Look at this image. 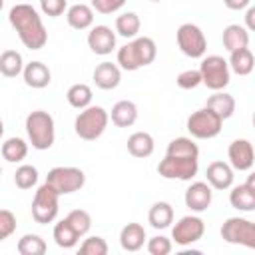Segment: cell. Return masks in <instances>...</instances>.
<instances>
[{
  "mask_svg": "<svg viewBox=\"0 0 255 255\" xmlns=\"http://www.w3.org/2000/svg\"><path fill=\"white\" fill-rule=\"evenodd\" d=\"M10 26L16 30L20 42L28 50H40L48 42V32L44 28V22L38 14V10L26 2H20L10 8L8 14Z\"/></svg>",
  "mask_w": 255,
  "mask_h": 255,
  "instance_id": "cell-1",
  "label": "cell"
},
{
  "mask_svg": "<svg viewBox=\"0 0 255 255\" xmlns=\"http://www.w3.org/2000/svg\"><path fill=\"white\" fill-rule=\"evenodd\" d=\"M157 56V46L149 36H135L131 42L118 50V66L120 70L135 72L143 66H149Z\"/></svg>",
  "mask_w": 255,
  "mask_h": 255,
  "instance_id": "cell-2",
  "label": "cell"
},
{
  "mask_svg": "<svg viewBox=\"0 0 255 255\" xmlns=\"http://www.w3.org/2000/svg\"><path fill=\"white\" fill-rule=\"evenodd\" d=\"M26 133L34 149H50L56 139L54 118L44 110H34L26 116Z\"/></svg>",
  "mask_w": 255,
  "mask_h": 255,
  "instance_id": "cell-3",
  "label": "cell"
},
{
  "mask_svg": "<svg viewBox=\"0 0 255 255\" xmlns=\"http://www.w3.org/2000/svg\"><path fill=\"white\" fill-rule=\"evenodd\" d=\"M108 122H110V114L102 106H92L90 104L88 108L80 110V114L76 116L74 131L80 139L94 141L106 131Z\"/></svg>",
  "mask_w": 255,
  "mask_h": 255,
  "instance_id": "cell-4",
  "label": "cell"
},
{
  "mask_svg": "<svg viewBox=\"0 0 255 255\" xmlns=\"http://www.w3.org/2000/svg\"><path fill=\"white\" fill-rule=\"evenodd\" d=\"M199 74H201V84L207 86L209 90L213 92H219V90H225L231 82V70H229V64L223 56H217V54H211V56H205L201 60V66H199Z\"/></svg>",
  "mask_w": 255,
  "mask_h": 255,
  "instance_id": "cell-5",
  "label": "cell"
},
{
  "mask_svg": "<svg viewBox=\"0 0 255 255\" xmlns=\"http://www.w3.org/2000/svg\"><path fill=\"white\" fill-rule=\"evenodd\" d=\"M60 193L48 185V183H42L36 193H34V199H32V217L36 223L40 225H46V223H52L56 217H58V209H60Z\"/></svg>",
  "mask_w": 255,
  "mask_h": 255,
  "instance_id": "cell-6",
  "label": "cell"
},
{
  "mask_svg": "<svg viewBox=\"0 0 255 255\" xmlns=\"http://www.w3.org/2000/svg\"><path fill=\"white\" fill-rule=\"evenodd\" d=\"M46 183L52 185L60 195H70L74 191H80L86 183V173L80 167L72 165H58L52 167L46 175Z\"/></svg>",
  "mask_w": 255,
  "mask_h": 255,
  "instance_id": "cell-7",
  "label": "cell"
},
{
  "mask_svg": "<svg viewBox=\"0 0 255 255\" xmlns=\"http://www.w3.org/2000/svg\"><path fill=\"white\" fill-rule=\"evenodd\" d=\"M199 171V159L195 157H179V155H167L157 163V173L163 179H179V181H191Z\"/></svg>",
  "mask_w": 255,
  "mask_h": 255,
  "instance_id": "cell-8",
  "label": "cell"
},
{
  "mask_svg": "<svg viewBox=\"0 0 255 255\" xmlns=\"http://www.w3.org/2000/svg\"><path fill=\"white\" fill-rule=\"evenodd\" d=\"M221 239L231 245H243L255 249V225L245 217H227L221 225Z\"/></svg>",
  "mask_w": 255,
  "mask_h": 255,
  "instance_id": "cell-9",
  "label": "cell"
},
{
  "mask_svg": "<svg viewBox=\"0 0 255 255\" xmlns=\"http://www.w3.org/2000/svg\"><path fill=\"white\" fill-rule=\"evenodd\" d=\"M221 126H223V120L217 114H213L209 108H201V110L193 112L185 124L189 135L195 139H211V137L219 135Z\"/></svg>",
  "mask_w": 255,
  "mask_h": 255,
  "instance_id": "cell-10",
  "label": "cell"
},
{
  "mask_svg": "<svg viewBox=\"0 0 255 255\" xmlns=\"http://www.w3.org/2000/svg\"><path fill=\"white\" fill-rule=\"evenodd\" d=\"M175 40H177L181 54H185L187 58H203L205 56L207 38L197 24H191V22L181 24L175 32Z\"/></svg>",
  "mask_w": 255,
  "mask_h": 255,
  "instance_id": "cell-11",
  "label": "cell"
},
{
  "mask_svg": "<svg viewBox=\"0 0 255 255\" xmlns=\"http://www.w3.org/2000/svg\"><path fill=\"white\" fill-rule=\"evenodd\" d=\"M205 233V223L201 217L197 215H183L171 229V239L181 245V247H187L195 241H199Z\"/></svg>",
  "mask_w": 255,
  "mask_h": 255,
  "instance_id": "cell-12",
  "label": "cell"
},
{
  "mask_svg": "<svg viewBox=\"0 0 255 255\" xmlns=\"http://www.w3.org/2000/svg\"><path fill=\"white\" fill-rule=\"evenodd\" d=\"M227 157H229V165L233 167V171H249L255 163L253 143L245 137L233 139L227 147Z\"/></svg>",
  "mask_w": 255,
  "mask_h": 255,
  "instance_id": "cell-13",
  "label": "cell"
},
{
  "mask_svg": "<svg viewBox=\"0 0 255 255\" xmlns=\"http://www.w3.org/2000/svg\"><path fill=\"white\" fill-rule=\"evenodd\" d=\"M211 199H213V191H211V185L207 181H193L185 189V195H183L185 207L191 209L193 213L207 211V207L211 205Z\"/></svg>",
  "mask_w": 255,
  "mask_h": 255,
  "instance_id": "cell-14",
  "label": "cell"
},
{
  "mask_svg": "<svg viewBox=\"0 0 255 255\" xmlns=\"http://www.w3.org/2000/svg\"><path fill=\"white\" fill-rule=\"evenodd\" d=\"M88 46L94 54L108 56L116 50V32L106 24H98L88 32Z\"/></svg>",
  "mask_w": 255,
  "mask_h": 255,
  "instance_id": "cell-15",
  "label": "cell"
},
{
  "mask_svg": "<svg viewBox=\"0 0 255 255\" xmlns=\"http://www.w3.org/2000/svg\"><path fill=\"white\" fill-rule=\"evenodd\" d=\"M229 203L237 211H253L255 209V175H249L245 183L231 187Z\"/></svg>",
  "mask_w": 255,
  "mask_h": 255,
  "instance_id": "cell-16",
  "label": "cell"
},
{
  "mask_svg": "<svg viewBox=\"0 0 255 255\" xmlns=\"http://www.w3.org/2000/svg\"><path fill=\"white\" fill-rule=\"evenodd\" d=\"M205 177H207V183L211 185V189L223 191L233 185L235 175H233V167L227 161H211L205 169Z\"/></svg>",
  "mask_w": 255,
  "mask_h": 255,
  "instance_id": "cell-17",
  "label": "cell"
},
{
  "mask_svg": "<svg viewBox=\"0 0 255 255\" xmlns=\"http://www.w3.org/2000/svg\"><path fill=\"white\" fill-rule=\"evenodd\" d=\"M22 78H24V82H26L28 88L42 90V88L50 86V82H52V72H50V68H48L44 62L34 60V62H30V64L24 66Z\"/></svg>",
  "mask_w": 255,
  "mask_h": 255,
  "instance_id": "cell-18",
  "label": "cell"
},
{
  "mask_svg": "<svg viewBox=\"0 0 255 255\" xmlns=\"http://www.w3.org/2000/svg\"><path fill=\"white\" fill-rule=\"evenodd\" d=\"M94 84L100 88V90H114L120 86L122 82V70L118 64H112V62H102L96 66L94 74Z\"/></svg>",
  "mask_w": 255,
  "mask_h": 255,
  "instance_id": "cell-19",
  "label": "cell"
},
{
  "mask_svg": "<svg viewBox=\"0 0 255 255\" xmlns=\"http://www.w3.org/2000/svg\"><path fill=\"white\" fill-rule=\"evenodd\" d=\"M145 239H147V237H145L143 225H141V223H135V221L124 225L122 231H120V245H122L124 251H129V253L139 251V249L143 247Z\"/></svg>",
  "mask_w": 255,
  "mask_h": 255,
  "instance_id": "cell-20",
  "label": "cell"
},
{
  "mask_svg": "<svg viewBox=\"0 0 255 255\" xmlns=\"http://www.w3.org/2000/svg\"><path fill=\"white\" fill-rule=\"evenodd\" d=\"M110 118L116 128H129L137 120V106L131 100H120L114 104Z\"/></svg>",
  "mask_w": 255,
  "mask_h": 255,
  "instance_id": "cell-21",
  "label": "cell"
},
{
  "mask_svg": "<svg viewBox=\"0 0 255 255\" xmlns=\"http://www.w3.org/2000/svg\"><path fill=\"white\" fill-rule=\"evenodd\" d=\"M221 42H223V48L227 52H233V50H239V48H247L249 46V30L241 24H229L223 28V34H221Z\"/></svg>",
  "mask_w": 255,
  "mask_h": 255,
  "instance_id": "cell-22",
  "label": "cell"
},
{
  "mask_svg": "<svg viewBox=\"0 0 255 255\" xmlns=\"http://www.w3.org/2000/svg\"><path fill=\"white\" fill-rule=\"evenodd\" d=\"M126 145H128L129 155L139 157V159L149 157V155L153 153V149H155L153 135L147 133V131H133V133L128 137V143H126Z\"/></svg>",
  "mask_w": 255,
  "mask_h": 255,
  "instance_id": "cell-23",
  "label": "cell"
},
{
  "mask_svg": "<svg viewBox=\"0 0 255 255\" xmlns=\"http://www.w3.org/2000/svg\"><path fill=\"white\" fill-rule=\"evenodd\" d=\"M205 108H209L213 114H217L221 120H229L235 114V98L223 90L213 92V96L207 98Z\"/></svg>",
  "mask_w": 255,
  "mask_h": 255,
  "instance_id": "cell-24",
  "label": "cell"
},
{
  "mask_svg": "<svg viewBox=\"0 0 255 255\" xmlns=\"http://www.w3.org/2000/svg\"><path fill=\"white\" fill-rule=\"evenodd\" d=\"M66 20L74 30H88L94 24V10L88 4H74L66 10Z\"/></svg>",
  "mask_w": 255,
  "mask_h": 255,
  "instance_id": "cell-25",
  "label": "cell"
},
{
  "mask_svg": "<svg viewBox=\"0 0 255 255\" xmlns=\"http://www.w3.org/2000/svg\"><path fill=\"white\" fill-rule=\"evenodd\" d=\"M229 70L235 72L237 76H249L255 68V60H253V52L247 48H239L229 52Z\"/></svg>",
  "mask_w": 255,
  "mask_h": 255,
  "instance_id": "cell-26",
  "label": "cell"
},
{
  "mask_svg": "<svg viewBox=\"0 0 255 255\" xmlns=\"http://www.w3.org/2000/svg\"><path fill=\"white\" fill-rule=\"evenodd\" d=\"M147 221L153 229H167L173 223V207L167 201H155L147 211Z\"/></svg>",
  "mask_w": 255,
  "mask_h": 255,
  "instance_id": "cell-27",
  "label": "cell"
},
{
  "mask_svg": "<svg viewBox=\"0 0 255 255\" xmlns=\"http://www.w3.org/2000/svg\"><path fill=\"white\" fill-rule=\"evenodd\" d=\"M24 70V60L22 54L16 50H6L0 54V74L4 78H16Z\"/></svg>",
  "mask_w": 255,
  "mask_h": 255,
  "instance_id": "cell-28",
  "label": "cell"
},
{
  "mask_svg": "<svg viewBox=\"0 0 255 255\" xmlns=\"http://www.w3.org/2000/svg\"><path fill=\"white\" fill-rule=\"evenodd\" d=\"M167 155H179V157H195L199 159V147L197 143L193 141V137H175L167 143V149H165Z\"/></svg>",
  "mask_w": 255,
  "mask_h": 255,
  "instance_id": "cell-29",
  "label": "cell"
},
{
  "mask_svg": "<svg viewBox=\"0 0 255 255\" xmlns=\"http://www.w3.org/2000/svg\"><path fill=\"white\" fill-rule=\"evenodd\" d=\"M54 241H56V245L62 247V249H72V247L78 245L80 235H78V233L74 231V227L66 221V217L54 225Z\"/></svg>",
  "mask_w": 255,
  "mask_h": 255,
  "instance_id": "cell-30",
  "label": "cell"
},
{
  "mask_svg": "<svg viewBox=\"0 0 255 255\" xmlns=\"http://www.w3.org/2000/svg\"><path fill=\"white\" fill-rule=\"evenodd\" d=\"M139 28H141V20L135 12H124L116 18V34L124 38H135L139 34Z\"/></svg>",
  "mask_w": 255,
  "mask_h": 255,
  "instance_id": "cell-31",
  "label": "cell"
},
{
  "mask_svg": "<svg viewBox=\"0 0 255 255\" xmlns=\"http://www.w3.org/2000/svg\"><path fill=\"white\" fill-rule=\"evenodd\" d=\"M92 98H94V94H92V88H90L88 84H74V86H70L68 92H66L68 104H70L72 108H76V110L88 108V106L92 104Z\"/></svg>",
  "mask_w": 255,
  "mask_h": 255,
  "instance_id": "cell-32",
  "label": "cell"
},
{
  "mask_svg": "<svg viewBox=\"0 0 255 255\" xmlns=\"http://www.w3.org/2000/svg\"><path fill=\"white\" fill-rule=\"evenodd\" d=\"M2 157L10 163H18L22 159H26L28 155V143L22 139V137H8L4 143H2Z\"/></svg>",
  "mask_w": 255,
  "mask_h": 255,
  "instance_id": "cell-33",
  "label": "cell"
},
{
  "mask_svg": "<svg viewBox=\"0 0 255 255\" xmlns=\"http://www.w3.org/2000/svg\"><path fill=\"white\" fill-rule=\"evenodd\" d=\"M18 253L20 255H44L46 253V241L36 235V233H26L18 239V245H16Z\"/></svg>",
  "mask_w": 255,
  "mask_h": 255,
  "instance_id": "cell-34",
  "label": "cell"
},
{
  "mask_svg": "<svg viewBox=\"0 0 255 255\" xmlns=\"http://www.w3.org/2000/svg\"><path fill=\"white\" fill-rule=\"evenodd\" d=\"M14 183L20 189H32L38 183V169L30 163H22L14 173Z\"/></svg>",
  "mask_w": 255,
  "mask_h": 255,
  "instance_id": "cell-35",
  "label": "cell"
},
{
  "mask_svg": "<svg viewBox=\"0 0 255 255\" xmlns=\"http://www.w3.org/2000/svg\"><path fill=\"white\" fill-rule=\"evenodd\" d=\"M66 221L74 227V231H76L80 237L88 235V231H90V227H92V215H90L86 209H74V211H70V213L66 215Z\"/></svg>",
  "mask_w": 255,
  "mask_h": 255,
  "instance_id": "cell-36",
  "label": "cell"
},
{
  "mask_svg": "<svg viewBox=\"0 0 255 255\" xmlns=\"http://www.w3.org/2000/svg\"><path fill=\"white\" fill-rule=\"evenodd\" d=\"M106 253H108V243L100 235H90L80 245V255H106Z\"/></svg>",
  "mask_w": 255,
  "mask_h": 255,
  "instance_id": "cell-37",
  "label": "cell"
},
{
  "mask_svg": "<svg viewBox=\"0 0 255 255\" xmlns=\"http://www.w3.org/2000/svg\"><path fill=\"white\" fill-rule=\"evenodd\" d=\"M175 84L181 88V90H195L199 84H201V74L199 70H183L177 74L175 78Z\"/></svg>",
  "mask_w": 255,
  "mask_h": 255,
  "instance_id": "cell-38",
  "label": "cell"
},
{
  "mask_svg": "<svg viewBox=\"0 0 255 255\" xmlns=\"http://www.w3.org/2000/svg\"><path fill=\"white\" fill-rule=\"evenodd\" d=\"M145 247H147L149 255H167V253H171L173 245H171V239H167L165 235H155V237L147 239Z\"/></svg>",
  "mask_w": 255,
  "mask_h": 255,
  "instance_id": "cell-39",
  "label": "cell"
},
{
  "mask_svg": "<svg viewBox=\"0 0 255 255\" xmlns=\"http://www.w3.org/2000/svg\"><path fill=\"white\" fill-rule=\"evenodd\" d=\"M16 231V215L10 209H0V241L8 239Z\"/></svg>",
  "mask_w": 255,
  "mask_h": 255,
  "instance_id": "cell-40",
  "label": "cell"
},
{
  "mask_svg": "<svg viewBox=\"0 0 255 255\" xmlns=\"http://www.w3.org/2000/svg\"><path fill=\"white\" fill-rule=\"evenodd\" d=\"M40 10L50 18H58L68 10V0H40Z\"/></svg>",
  "mask_w": 255,
  "mask_h": 255,
  "instance_id": "cell-41",
  "label": "cell"
},
{
  "mask_svg": "<svg viewBox=\"0 0 255 255\" xmlns=\"http://www.w3.org/2000/svg\"><path fill=\"white\" fill-rule=\"evenodd\" d=\"M124 4H126V0H92V10H96L100 14H114Z\"/></svg>",
  "mask_w": 255,
  "mask_h": 255,
  "instance_id": "cell-42",
  "label": "cell"
},
{
  "mask_svg": "<svg viewBox=\"0 0 255 255\" xmlns=\"http://www.w3.org/2000/svg\"><path fill=\"white\" fill-rule=\"evenodd\" d=\"M223 4L229 10H245L247 6H251V0H223Z\"/></svg>",
  "mask_w": 255,
  "mask_h": 255,
  "instance_id": "cell-43",
  "label": "cell"
},
{
  "mask_svg": "<svg viewBox=\"0 0 255 255\" xmlns=\"http://www.w3.org/2000/svg\"><path fill=\"white\" fill-rule=\"evenodd\" d=\"M245 22H247V30L253 32L255 30V8L253 6H247V12H245Z\"/></svg>",
  "mask_w": 255,
  "mask_h": 255,
  "instance_id": "cell-44",
  "label": "cell"
},
{
  "mask_svg": "<svg viewBox=\"0 0 255 255\" xmlns=\"http://www.w3.org/2000/svg\"><path fill=\"white\" fill-rule=\"evenodd\" d=\"M2 135H4V122L0 120V137H2Z\"/></svg>",
  "mask_w": 255,
  "mask_h": 255,
  "instance_id": "cell-45",
  "label": "cell"
},
{
  "mask_svg": "<svg viewBox=\"0 0 255 255\" xmlns=\"http://www.w3.org/2000/svg\"><path fill=\"white\" fill-rule=\"evenodd\" d=\"M2 8H4V0H0V10H2Z\"/></svg>",
  "mask_w": 255,
  "mask_h": 255,
  "instance_id": "cell-46",
  "label": "cell"
},
{
  "mask_svg": "<svg viewBox=\"0 0 255 255\" xmlns=\"http://www.w3.org/2000/svg\"><path fill=\"white\" fill-rule=\"evenodd\" d=\"M151 2H161V0H151Z\"/></svg>",
  "mask_w": 255,
  "mask_h": 255,
  "instance_id": "cell-47",
  "label": "cell"
},
{
  "mask_svg": "<svg viewBox=\"0 0 255 255\" xmlns=\"http://www.w3.org/2000/svg\"><path fill=\"white\" fill-rule=\"evenodd\" d=\"M0 175H2V167H0Z\"/></svg>",
  "mask_w": 255,
  "mask_h": 255,
  "instance_id": "cell-48",
  "label": "cell"
}]
</instances>
